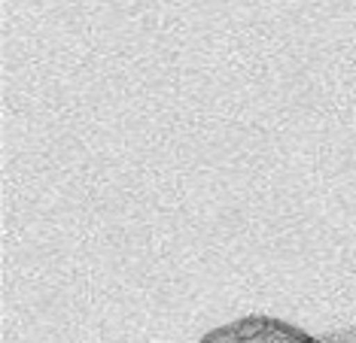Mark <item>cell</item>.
<instances>
[{"instance_id":"obj_1","label":"cell","mask_w":356,"mask_h":343,"mask_svg":"<svg viewBox=\"0 0 356 343\" xmlns=\"http://www.w3.org/2000/svg\"><path fill=\"white\" fill-rule=\"evenodd\" d=\"M201 343H323L296 325L271 316H244L238 322L207 331Z\"/></svg>"},{"instance_id":"obj_2","label":"cell","mask_w":356,"mask_h":343,"mask_svg":"<svg viewBox=\"0 0 356 343\" xmlns=\"http://www.w3.org/2000/svg\"><path fill=\"white\" fill-rule=\"evenodd\" d=\"M323 343H356V328L335 331V334H329V337H323Z\"/></svg>"}]
</instances>
